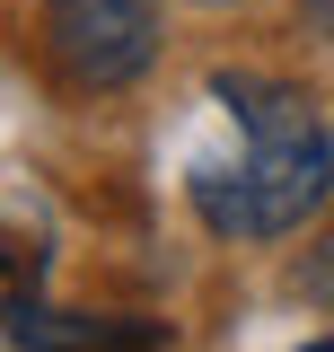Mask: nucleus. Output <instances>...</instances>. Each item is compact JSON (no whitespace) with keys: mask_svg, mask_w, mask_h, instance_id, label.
<instances>
[{"mask_svg":"<svg viewBox=\"0 0 334 352\" xmlns=\"http://www.w3.org/2000/svg\"><path fill=\"white\" fill-rule=\"evenodd\" d=\"M211 97L238 150L194 168V212L238 247H273L308 229L334 194V124L317 115V97L273 71H211Z\"/></svg>","mask_w":334,"mask_h":352,"instance_id":"obj_1","label":"nucleus"},{"mask_svg":"<svg viewBox=\"0 0 334 352\" xmlns=\"http://www.w3.org/2000/svg\"><path fill=\"white\" fill-rule=\"evenodd\" d=\"M159 44H167L159 0H44V53L80 97H115L150 80Z\"/></svg>","mask_w":334,"mask_h":352,"instance_id":"obj_2","label":"nucleus"},{"mask_svg":"<svg viewBox=\"0 0 334 352\" xmlns=\"http://www.w3.org/2000/svg\"><path fill=\"white\" fill-rule=\"evenodd\" d=\"M0 326L18 352H159L167 344L150 317H97V308H44V300H9Z\"/></svg>","mask_w":334,"mask_h":352,"instance_id":"obj_3","label":"nucleus"},{"mask_svg":"<svg viewBox=\"0 0 334 352\" xmlns=\"http://www.w3.org/2000/svg\"><path fill=\"white\" fill-rule=\"evenodd\" d=\"M291 282H299V300H317V308H334V229L308 247V256L291 264Z\"/></svg>","mask_w":334,"mask_h":352,"instance_id":"obj_4","label":"nucleus"},{"mask_svg":"<svg viewBox=\"0 0 334 352\" xmlns=\"http://www.w3.org/2000/svg\"><path fill=\"white\" fill-rule=\"evenodd\" d=\"M317 36H326V44H334V0H326V9H317Z\"/></svg>","mask_w":334,"mask_h":352,"instance_id":"obj_5","label":"nucleus"},{"mask_svg":"<svg viewBox=\"0 0 334 352\" xmlns=\"http://www.w3.org/2000/svg\"><path fill=\"white\" fill-rule=\"evenodd\" d=\"M203 9H229V0H203Z\"/></svg>","mask_w":334,"mask_h":352,"instance_id":"obj_6","label":"nucleus"}]
</instances>
